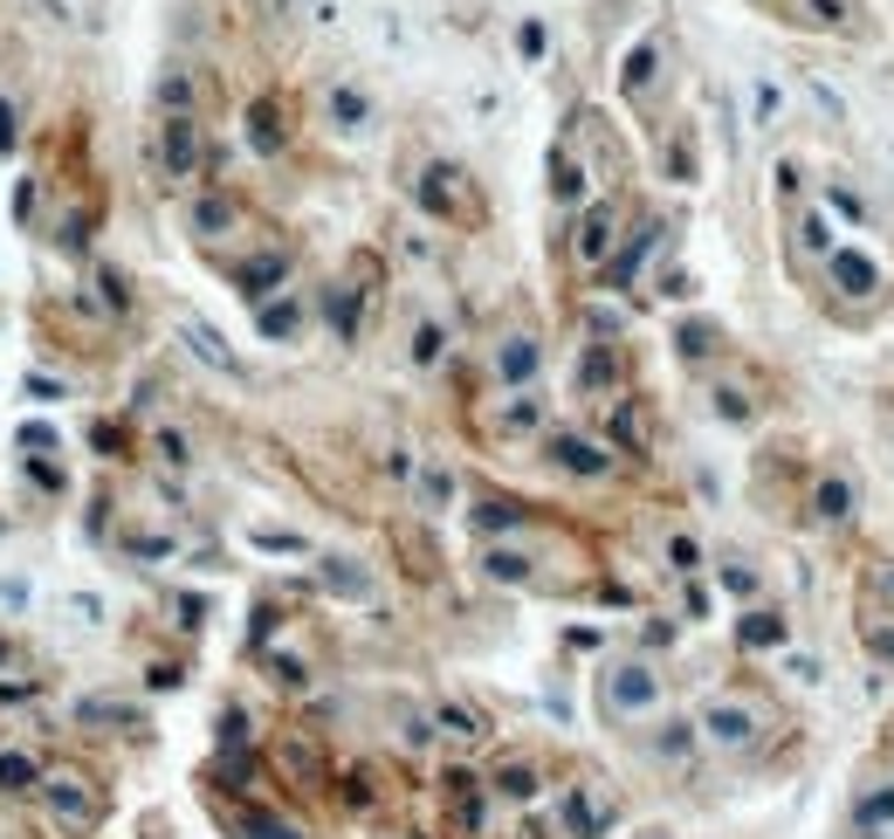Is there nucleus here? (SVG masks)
Segmentation results:
<instances>
[{"label": "nucleus", "instance_id": "1", "mask_svg": "<svg viewBox=\"0 0 894 839\" xmlns=\"http://www.w3.org/2000/svg\"><path fill=\"white\" fill-rule=\"evenodd\" d=\"M702 744L709 750H723V757H736V750H750L757 736H763V708H757V695H715V702H702Z\"/></svg>", "mask_w": 894, "mask_h": 839}, {"label": "nucleus", "instance_id": "2", "mask_svg": "<svg viewBox=\"0 0 894 839\" xmlns=\"http://www.w3.org/2000/svg\"><path fill=\"white\" fill-rule=\"evenodd\" d=\"M599 702H606L612 723H641V716L660 708V674L647 668V660H620V668L599 674Z\"/></svg>", "mask_w": 894, "mask_h": 839}, {"label": "nucleus", "instance_id": "3", "mask_svg": "<svg viewBox=\"0 0 894 839\" xmlns=\"http://www.w3.org/2000/svg\"><path fill=\"white\" fill-rule=\"evenodd\" d=\"M420 207H427L433 220H475L468 172H462V166H427V172H420Z\"/></svg>", "mask_w": 894, "mask_h": 839}, {"label": "nucleus", "instance_id": "4", "mask_svg": "<svg viewBox=\"0 0 894 839\" xmlns=\"http://www.w3.org/2000/svg\"><path fill=\"white\" fill-rule=\"evenodd\" d=\"M612 241H620V207H612V200H599V207H585L572 248H578L585 269H606V262H612Z\"/></svg>", "mask_w": 894, "mask_h": 839}, {"label": "nucleus", "instance_id": "5", "mask_svg": "<svg viewBox=\"0 0 894 839\" xmlns=\"http://www.w3.org/2000/svg\"><path fill=\"white\" fill-rule=\"evenodd\" d=\"M557 819H565V839H599L612 826V798L592 792V784H572L565 805H557Z\"/></svg>", "mask_w": 894, "mask_h": 839}, {"label": "nucleus", "instance_id": "6", "mask_svg": "<svg viewBox=\"0 0 894 839\" xmlns=\"http://www.w3.org/2000/svg\"><path fill=\"white\" fill-rule=\"evenodd\" d=\"M42 798H48V812H56L63 832H90L97 826V798L83 792V778H42Z\"/></svg>", "mask_w": 894, "mask_h": 839}, {"label": "nucleus", "instance_id": "7", "mask_svg": "<svg viewBox=\"0 0 894 839\" xmlns=\"http://www.w3.org/2000/svg\"><path fill=\"white\" fill-rule=\"evenodd\" d=\"M159 159H166L172 180H193V172H200V124H193V111H186V117H166Z\"/></svg>", "mask_w": 894, "mask_h": 839}, {"label": "nucleus", "instance_id": "8", "mask_svg": "<svg viewBox=\"0 0 894 839\" xmlns=\"http://www.w3.org/2000/svg\"><path fill=\"white\" fill-rule=\"evenodd\" d=\"M654 248H660V220H647L641 235H633V241L620 248V256L606 262V283H612V290H633V275L647 269V256H654Z\"/></svg>", "mask_w": 894, "mask_h": 839}, {"label": "nucleus", "instance_id": "9", "mask_svg": "<svg viewBox=\"0 0 894 839\" xmlns=\"http://www.w3.org/2000/svg\"><path fill=\"white\" fill-rule=\"evenodd\" d=\"M536 365H544V351H536V338H523V330L496 344V378H502V386H530Z\"/></svg>", "mask_w": 894, "mask_h": 839}, {"label": "nucleus", "instance_id": "10", "mask_svg": "<svg viewBox=\"0 0 894 839\" xmlns=\"http://www.w3.org/2000/svg\"><path fill=\"white\" fill-rule=\"evenodd\" d=\"M551 462L565 468V475H606L612 462H606V447L599 441H585V434H557L551 441Z\"/></svg>", "mask_w": 894, "mask_h": 839}, {"label": "nucleus", "instance_id": "11", "mask_svg": "<svg viewBox=\"0 0 894 839\" xmlns=\"http://www.w3.org/2000/svg\"><path fill=\"white\" fill-rule=\"evenodd\" d=\"M536 427H544V399L536 393H509L496 406V434H536Z\"/></svg>", "mask_w": 894, "mask_h": 839}, {"label": "nucleus", "instance_id": "12", "mask_svg": "<svg viewBox=\"0 0 894 839\" xmlns=\"http://www.w3.org/2000/svg\"><path fill=\"white\" fill-rule=\"evenodd\" d=\"M283 104H275V97H262V104H248V145L254 151H283Z\"/></svg>", "mask_w": 894, "mask_h": 839}, {"label": "nucleus", "instance_id": "13", "mask_svg": "<svg viewBox=\"0 0 894 839\" xmlns=\"http://www.w3.org/2000/svg\"><path fill=\"white\" fill-rule=\"evenodd\" d=\"M620 83H626V97H633V104H647V90L660 83V42H641V48H633Z\"/></svg>", "mask_w": 894, "mask_h": 839}, {"label": "nucleus", "instance_id": "14", "mask_svg": "<svg viewBox=\"0 0 894 839\" xmlns=\"http://www.w3.org/2000/svg\"><path fill=\"white\" fill-rule=\"evenodd\" d=\"M578 386H585V393H612V386H620V351H612V344H592V351L578 359Z\"/></svg>", "mask_w": 894, "mask_h": 839}, {"label": "nucleus", "instance_id": "15", "mask_svg": "<svg viewBox=\"0 0 894 839\" xmlns=\"http://www.w3.org/2000/svg\"><path fill=\"white\" fill-rule=\"evenodd\" d=\"M812 517H819V523H847L853 517V489L839 475H819V481H812Z\"/></svg>", "mask_w": 894, "mask_h": 839}, {"label": "nucleus", "instance_id": "16", "mask_svg": "<svg viewBox=\"0 0 894 839\" xmlns=\"http://www.w3.org/2000/svg\"><path fill=\"white\" fill-rule=\"evenodd\" d=\"M833 283L847 290V296H874L881 275H874V262H867V256H853V248H833Z\"/></svg>", "mask_w": 894, "mask_h": 839}, {"label": "nucleus", "instance_id": "17", "mask_svg": "<svg viewBox=\"0 0 894 839\" xmlns=\"http://www.w3.org/2000/svg\"><path fill=\"white\" fill-rule=\"evenodd\" d=\"M523 502H509V496H489V502H475V530L482 537H509V530H523Z\"/></svg>", "mask_w": 894, "mask_h": 839}, {"label": "nucleus", "instance_id": "18", "mask_svg": "<svg viewBox=\"0 0 894 839\" xmlns=\"http://www.w3.org/2000/svg\"><path fill=\"white\" fill-rule=\"evenodd\" d=\"M330 124H338V132H365V124H372V97L338 83V90H330Z\"/></svg>", "mask_w": 894, "mask_h": 839}, {"label": "nucleus", "instance_id": "19", "mask_svg": "<svg viewBox=\"0 0 894 839\" xmlns=\"http://www.w3.org/2000/svg\"><path fill=\"white\" fill-rule=\"evenodd\" d=\"M283 275H290V256H283V248H275V256H254L248 269H235V283H241L248 296H269L275 283H283Z\"/></svg>", "mask_w": 894, "mask_h": 839}, {"label": "nucleus", "instance_id": "20", "mask_svg": "<svg viewBox=\"0 0 894 839\" xmlns=\"http://www.w3.org/2000/svg\"><path fill=\"white\" fill-rule=\"evenodd\" d=\"M186 344H193V359H207L214 372H241V359L220 344V330H214V324H200V317H193V324H186Z\"/></svg>", "mask_w": 894, "mask_h": 839}, {"label": "nucleus", "instance_id": "21", "mask_svg": "<svg viewBox=\"0 0 894 839\" xmlns=\"http://www.w3.org/2000/svg\"><path fill=\"white\" fill-rule=\"evenodd\" d=\"M482 578H496V585H523V578H530V557H523V551H509V544H489V551H482Z\"/></svg>", "mask_w": 894, "mask_h": 839}, {"label": "nucleus", "instance_id": "22", "mask_svg": "<svg viewBox=\"0 0 894 839\" xmlns=\"http://www.w3.org/2000/svg\"><path fill=\"white\" fill-rule=\"evenodd\" d=\"M736 633H744V647H750V654H771V647H784V633H791V626H784L778 613H744V626H736Z\"/></svg>", "mask_w": 894, "mask_h": 839}, {"label": "nucleus", "instance_id": "23", "mask_svg": "<svg viewBox=\"0 0 894 839\" xmlns=\"http://www.w3.org/2000/svg\"><path fill=\"white\" fill-rule=\"evenodd\" d=\"M254 324H262V338H296L303 310H296V296H275V303H262V310H254Z\"/></svg>", "mask_w": 894, "mask_h": 839}, {"label": "nucleus", "instance_id": "24", "mask_svg": "<svg viewBox=\"0 0 894 839\" xmlns=\"http://www.w3.org/2000/svg\"><path fill=\"white\" fill-rule=\"evenodd\" d=\"M0 792H42L35 757H21V750H8V757H0Z\"/></svg>", "mask_w": 894, "mask_h": 839}, {"label": "nucleus", "instance_id": "25", "mask_svg": "<svg viewBox=\"0 0 894 839\" xmlns=\"http://www.w3.org/2000/svg\"><path fill=\"white\" fill-rule=\"evenodd\" d=\"M441 729L454 736V744H482V736H489V729H482V716H475V708H462V702H441Z\"/></svg>", "mask_w": 894, "mask_h": 839}, {"label": "nucleus", "instance_id": "26", "mask_svg": "<svg viewBox=\"0 0 894 839\" xmlns=\"http://www.w3.org/2000/svg\"><path fill=\"white\" fill-rule=\"evenodd\" d=\"M235 214H241V207H235V200H220V193H214V200H200V207H193V227H200V235H207V241H214V235H220V227H235Z\"/></svg>", "mask_w": 894, "mask_h": 839}, {"label": "nucleus", "instance_id": "27", "mask_svg": "<svg viewBox=\"0 0 894 839\" xmlns=\"http://www.w3.org/2000/svg\"><path fill=\"white\" fill-rule=\"evenodd\" d=\"M551 193L557 200H585V172H578L572 151H557V159H551Z\"/></svg>", "mask_w": 894, "mask_h": 839}, {"label": "nucleus", "instance_id": "28", "mask_svg": "<svg viewBox=\"0 0 894 839\" xmlns=\"http://www.w3.org/2000/svg\"><path fill=\"white\" fill-rule=\"evenodd\" d=\"M324 310H330V330H338V338H358V290H330Z\"/></svg>", "mask_w": 894, "mask_h": 839}, {"label": "nucleus", "instance_id": "29", "mask_svg": "<svg viewBox=\"0 0 894 839\" xmlns=\"http://www.w3.org/2000/svg\"><path fill=\"white\" fill-rule=\"evenodd\" d=\"M496 792L502 798H536V764H502L496 771Z\"/></svg>", "mask_w": 894, "mask_h": 839}, {"label": "nucleus", "instance_id": "30", "mask_svg": "<svg viewBox=\"0 0 894 839\" xmlns=\"http://www.w3.org/2000/svg\"><path fill=\"white\" fill-rule=\"evenodd\" d=\"M695 736H702L695 723H660V736H654V750H660V757H688V750H695Z\"/></svg>", "mask_w": 894, "mask_h": 839}, {"label": "nucleus", "instance_id": "31", "mask_svg": "<svg viewBox=\"0 0 894 839\" xmlns=\"http://www.w3.org/2000/svg\"><path fill=\"white\" fill-rule=\"evenodd\" d=\"M441 351H448V330L441 324H420L414 330V365H441Z\"/></svg>", "mask_w": 894, "mask_h": 839}, {"label": "nucleus", "instance_id": "32", "mask_svg": "<svg viewBox=\"0 0 894 839\" xmlns=\"http://www.w3.org/2000/svg\"><path fill=\"white\" fill-rule=\"evenodd\" d=\"M159 104H166V117H186L193 111V83H186V76H166V83H159Z\"/></svg>", "mask_w": 894, "mask_h": 839}, {"label": "nucleus", "instance_id": "33", "mask_svg": "<svg viewBox=\"0 0 894 839\" xmlns=\"http://www.w3.org/2000/svg\"><path fill=\"white\" fill-rule=\"evenodd\" d=\"M805 21H819V29H847L853 0H805Z\"/></svg>", "mask_w": 894, "mask_h": 839}, {"label": "nucleus", "instance_id": "34", "mask_svg": "<svg viewBox=\"0 0 894 839\" xmlns=\"http://www.w3.org/2000/svg\"><path fill=\"white\" fill-rule=\"evenodd\" d=\"M860 826H894V784H881V792L860 798Z\"/></svg>", "mask_w": 894, "mask_h": 839}, {"label": "nucleus", "instance_id": "35", "mask_svg": "<svg viewBox=\"0 0 894 839\" xmlns=\"http://www.w3.org/2000/svg\"><path fill=\"white\" fill-rule=\"evenodd\" d=\"M241 832H248V839H303L296 826H283V819H269V812H248V819H241Z\"/></svg>", "mask_w": 894, "mask_h": 839}, {"label": "nucleus", "instance_id": "36", "mask_svg": "<svg viewBox=\"0 0 894 839\" xmlns=\"http://www.w3.org/2000/svg\"><path fill=\"white\" fill-rule=\"evenodd\" d=\"M860 647L874 654V660H894V620H874V626H860Z\"/></svg>", "mask_w": 894, "mask_h": 839}, {"label": "nucleus", "instance_id": "37", "mask_svg": "<svg viewBox=\"0 0 894 839\" xmlns=\"http://www.w3.org/2000/svg\"><path fill=\"white\" fill-rule=\"evenodd\" d=\"M420 496L433 502V510H441V502L454 496V481H448V468H427V475H420Z\"/></svg>", "mask_w": 894, "mask_h": 839}, {"label": "nucleus", "instance_id": "38", "mask_svg": "<svg viewBox=\"0 0 894 839\" xmlns=\"http://www.w3.org/2000/svg\"><path fill=\"white\" fill-rule=\"evenodd\" d=\"M668 557H675V571H681V578H688V571L702 565V551H695V537H675V544H668Z\"/></svg>", "mask_w": 894, "mask_h": 839}, {"label": "nucleus", "instance_id": "39", "mask_svg": "<svg viewBox=\"0 0 894 839\" xmlns=\"http://www.w3.org/2000/svg\"><path fill=\"white\" fill-rule=\"evenodd\" d=\"M750 111H757V124H771V117H778V90L757 83V90H750Z\"/></svg>", "mask_w": 894, "mask_h": 839}, {"label": "nucleus", "instance_id": "40", "mask_svg": "<svg viewBox=\"0 0 894 839\" xmlns=\"http://www.w3.org/2000/svg\"><path fill=\"white\" fill-rule=\"evenodd\" d=\"M330 585H338V592H365V578H358V571H344V557H330V571H324Z\"/></svg>", "mask_w": 894, "mask_h": 839}, {"label": "nucleus", "instance_id": "41", "mask_svg": "<svg viewBox=\"0 0 894 839\" xmlns=\"http://www.w3.org/2000/svg\"><path fill=\"white\" fill-rule=\"evenodd\" d=\"M159 462H172V468H186V441H179V434H159Z\"/></svg>", "mask_w": 894, "mask_h": 839}, {"label": "nucleus", "instance_id": "42", "mask_svg": "<svg viewBox=\"0 0 894 839\" xmlns=\"http://www.w3.org/2000/svg\"><path fill=\"white\" fill-rule=\"evenodd\" d=\"M723 585H729V592H744V599H750V592H757V578H750V571H744V565H723Z\"/></svg>", "mask_w": 894, "mask_h": 839}, {"label": "nucleus", "instance_id": "43", "mask_svg": "<svg viewBox=\"0 0 894 839\" xmlns=\"http://www.w3.org/2000/svg\"><path fill=\"white\" fill-rule=\"evenodd\" d=\"M833 207H839V214H847V220H867V207H860V200H853L847 186H833Z\"/></svg>", "mask_w": 894, "mask_h": 839}, {"label": "nucleus", "instance_id": "44", "mask_svg": "<svg viewBox=\"0 0 894 839\" xmlns=\"http://www.w3.org/2000/svg\"><path fill=\"white\" fill-rule=\"evenodd\" d=\"M874 592H881V599L894 605V565H881V571H874Z\"/></svg>", "mask_w": 894, "mask_h": 839}, {"label": "nucleus", "instance_id": "45", "mask_svg": "<svg viewBox=\"0 0 894 839\" xmlns=\"http://www.w3.org/2000/svg\"><path fill=\"white\" fill-rule=\"evenodd\" d=\"M8 145H14V111L0 104V151H8Z\"/></svg>", "mask_w": 894, "mask_h": 839}, {"label": "nucleus", "instance_id": "46", "mask_svg": "<svg viewBox=\"0 0 894 839\" xmlns=\"http://www.w3.org/2000/svg\"><path fill=\"white\" fill-rule=\"evenodd\" d=\"M8 660H14V647H8V640H0V668H8Z\"/></svg>", "mask_w": 894, "mask_h": 839}]
</instances>
